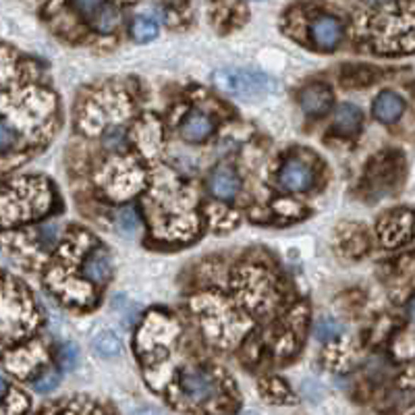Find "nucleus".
<instances>
[{
    "instance_id": "1",
    "label": "nucleus",
    "mask_w": 415,
    "mask_h": 415,
    "mask_svg": "<svg viewBox=\"0 0 415 415\" xmlns=\"http://www.w3.org/2000/svg\"><path fill=\"white\" fill-rule=\"evenodd\" d=\"M54 189L42 177H23L0 185V228L33 223L54 208Z\"/></svg>"
},
{
    "instance_id": "2",
    "label": "nucleus",
    "mask_w": 415,
    "mask_h": 415,
    "mask_svg": "<svg viewBox=\"0 0 415 415\" xmlns=\"http://www.w3.org/2000/svg\"><path fill=\"white\" fill-rule=\"evenodd\" d=\"M214 83L226 96L247 102L266 98L279 88V83L266 73L250 69H218L214 73Z\"/></svg>"
},
{
    "instance_id": "3",
    "label": "nucleus",
    "mask_w": 415,
    "mask_h": 415,
    "mask_svg": "<svg viewBox=\"0 0 415 415\" xmlns=\"http://www.w3.org/2000/svg\"><path fill=\"white\" fill-rule=\"evenodd\" d=\"M179 392L187 401L204 405L221 397V384L204 368H185L179 372Z\"/></svg>"
},
{
    "instance_id": "4",
    "label": "nucleus",
    "mask_w": 415,
    "mask_h": 415,
    "mask_svg": "<svg viewBox=\"0 0 415 415\" xmlns=\"http://www.w3.org/2000/svg\"><path fill=\"white\" fill-rule=\"evenodd\" d=\"M378 235L384 247H397L415 235V212L394 210L386 214L378 224Z\"/></svg>"
},
{
    "instance_id": "5",
    "label": "nucleus",
    "mask_w": 415,
    "mask_h": 415,
    "mask_svg": "<svg viewBox=\"0 0 415 415\" xmlns=\"http://www.w3.org/2000/svg\"><path fill=\"white\" fill-rule=\"evenodd\" d=\"M279 185L288 193H303L314 185V166L303 158H288L279 170Z\"/></svg>"
},
{
    "instance_id": "6",
    "label": "nucleus",
    "mask_w": 415,
    "mask_h": 415,
    "mask_svg": "<svg viewBox=\"0 0 415 415\" xmlns=\"http://www.w3.org/2000/svg\"><path fill=\"white\" fill-rule=\"evenodd\" d=\"M312 46L322 52H332L343 42V23L332 15H320L310 25Z\"/></svg>"
},
{
    "instance_id": "7",
    "label": "nucleus",
    "mask_w": 415,
    "mask_h": 415,
    "mask_svg": "<svg viewBox=\"0 0 415 415\" xmlns=\"http://www.w3.org/2000/svg\"><path fill=\"white\" fill-rule=\"evenodd\" d=\"M208 192L221 201H233L241 192V179L233 166L221 164L208 177Z\"/></svg>"
},
{
    "instance_id": "8",
    "label": "nucleus",
    "mask_w": 415,
    "mask_h": 415,
    "mask_svg": "<svg viewBox=\"0 0 415 415\" xmlns=\"http://www.w3.org/2000/svg\"><path fill=\"white\" fill-rule=\"evenodd\" d=\"M81 276L96 285V287H104L110 276H112V259L108 256V252L104 247H92L88 252V256L81 262Z\"/></svg>"
},
{
    "instance_id": "9",
    "label": "nucleus",
    "mask_w": 415,
    "mask_h": 415,
    "mask_svg": "<svg viewBox=\"0 0 415 415\" xmlns=\"http://www.w3.org/2000/svg\"><path fill=\"white\" fill-rule=\"evenodd\" d=\"M332 90L326 83H310L299 92V104L303 108V112L312 119L324 117L330 108H332Z\"/></svg>"
},
{
    "instance_id": "10",
    "label": "nucleus",
    "mask_w": 415,
    "mask_h": 415,
    "mask_svg": "<svg viewBox=\"0 0 415 415\" xmlns=\"http://www.w3.org/2000/svg\"><path fill=\"white\" fill-rule=\"evenodd\" d=\"M214 129H216L214 119H212L208 112L193 108V110H189V112L183 117L181 125H179V133H181V137H183L185 141H189V144H201V141H206V139L212 137Z\"/></svg>"
},
{
    "instance_id": "11",
    "label": "nucleus",
    "mask_w": 415,
    "mask_h": 415,
    "mask_svg": "<svg viewBox=\"0 0 415 415\" xmlns=\"http://www.w3.org/2000/svg\"><path fill=\"white\" fill-rule=\"evenodd\" d=\"M403 110H405V102L397 96L394 92H382L380 96L374 100V106H372L374 117L380 123H386V125L399 121V117L403 115Z\"/></svg>"
},
{
    "instance_id": "12",
    "label": "nucleus",
    "mask_w": 415,
    "mask_h": 415,
    "mask_svg": "<svg viewBox=\"0 0 415 415\" xmlns=\"http://www.w3.org/2000/svg\"><path fill=\"white\" fill-rule=\"evenodd\" d=\"M363 123V115L355 104H341L334 112L332 129L339 135H355Z\"/></svg>"
},
{
    "instance_id": "13",
    "label": "nucleus",
    "mask_w": 415,
    "mask_h": 415,
    "mask_svg": "<svg viewBox=\"0 0 415 415\" xmlns=\"http://www.w3.org/2000/svg\"><path fill=\"white\" fill-rule=\"evenodd\" d=\"M102 148L110 154H123L129 150L127 129L123 125H110L102 133Z\"/></svg>"
},
{
    "instance_id": "14",
    "label": "nucleus",
    "mask_w": 415,
    "mask_h": 415,
    "mask_svg": "<svg viewBox=\"0 0 415 415\" xmlns=\"http://www.w3.org/2000/svg\"><path fill=\"white\" fill-rule=\"evenodd\" d=\"M92 21V28H94V32L102 33V35H108V33H112L117 28H119V21H121V17H119V11L115 8V6H110V4H104L100 11H98L96 15L90 19Z\"/></svg>"
},
{
    "instance_id": "15",
    "label": "nucleus",
    "mask_w": 415,
    "mask_h": 415,
    "mask_svg": "<svg viewBox=\"0 0 415 415\" xmlns=\"http://www.w3.org/2000/svg\"><path fill=\"white\" fill-rule=\"evenodd\" d=\"M374 71L370 66H347L341 73V79L347 88H359V86H370L374 81Z\"/></svg>"
},
{
    "instance_id": "16",
    "label": "nucleus",
    "mask_w": 415,
    "mask_h": 415,
    "mask_svg": "<svg viewBox=\"0 0 415 415\" xmlns=\"http://www.w3.org/2000/svg\"><path fill=\"white\" fill-rule=\"evenodd\" d=\"M94 349L100 357H119L123 351V345L121 341L112 334V332H100L96 339H94Z\"/></svg>"
},
{
    "instance_id": "17",
    "label": "nucleus",
    "mask_w": 415,
    "mask_h": 415,
    "mask_svg": "<svg viewBox=\"0 0 415 415\" xmlns=\"http://www.w3.org/2000/svg\"><path fill=\"white\" fill-rule=\"evenodd\" d=\"M59 382H61L59 370H54V368H42V370L37 372V376L32 380V386L35 392L48 394V392H52V390L59 386Z\"/></svg>"
},
{
    "instance_id": "18",
    "label": "nucleus",
    "mask_w": 415,
    "mask_h": 415,
    "mask_svg": "<svg viewBox=\"0 0 415 415\" xmlns=\"http://www.w3.org/2000/svg\"><path fill=\"white\" fill-rule=\"evenodd\" d=\"M156 33H158V25H156V21H152V19H148V17H137V19H133V23H131V37L135 40V42H150V40H154L156 37Z\"/></svg>"
},
{
    "instance_id": "19",
    "label": "nucleus",
    "mask_w": 415,
    "mask_h": 415,
    "mask_svg": "<svg viewBox=\"0 0 415 415\" xmlns=\"http://www.w3.org/2000/svg\"><path fill=\"white\" fill-rule=\"evenodd\" d=\"M141 223V218H139V212L135 210V206H123L119 212H117V226L123 230V233H133V230H137V226Z\"/></svg>"
},
{
    "instance_id": "20",
    "label": "nucleus",
    "mask_w": 415,
    "mask_h": 415,
    "mask_svg": "<svg viewBox=\"0 0 415 415\" xmlns=\"http://www.w3.org/2000/svg\"><path fill=\"white\" fill-rule=\"evenodd\" d=\"M343 332V324L337 322L334 318H322L314 326V337L318 341H332L334 337H339Z\"/></svg>"
},
{
    "instance_id": "21",
    "label": "nucleus",
    "mask_w": 415,
    "mask_h": 415,
    "mask_svg": "<svg viewBox=\"0 0 415 415\" xmlns=\"http://www.w3.org/2000/svg\"><path fill=\"white\" fill-rule=\"evenodd\" d=\"M262 392L266 394V399L268 401H276V403H281V401H288L291 399V392H288V388L285 386V382H281V380H266V382L262 384Z\"/></svg>"
},
{
    "instance_id": "22",
    "label": "nucleus",
    "mask_w": 415,
    "mask_h": 415,
    "mask_svg": "<svg viewBox=\"0 0 415 415\" xmlns=\"http://www.w3.org/2000/svg\"><path fill=\"white\" fill-rule=\"evenodd\" d=\"M69 4L83 19H92L98 11L104 6V0H69Z\"/></svg>"
},
{
    "instance_id": "23",
    "label": "nucleus",
    "mask_w": 415,
    "mask_h": 415,
    "mask_svg": "<svg viewBox=\"0 0 415 415\" xmlns=\"http://www.w3.org/2000/svg\"><path fill=\"white\" fill-rule=\"evenodd\" d=\"M274 210H276L279 216H285V218H299L305 212V208L299 201H293V199H287V197L274 201Z\"/></svg>"
},
{
    "instance_id": "24",
    "label": "nucleus",
    "mask_w": 415,
    "mask_h": 415,
    "mask_svg": "<svg viewBox=\"0 0 415 415\" xmlns=\"http://www.w3.org/2000/svg\"><path fill=\"white\" fill-rule=\"evenodd\" d=\"M57 239H59V226L54 223L44 224L42 228H37V243H40V247L48 250V247H52L57 243Z\"/></svg>"
},
{
    "instance_id": "25",
    "label": "nucleus",
    "mask_w": 415,
    "mask_h": 415,
    "mask_svg": "<svg viewBox=\"0 0 415 415\" xmlns=\"http://www.w3.org/2000/svg\"><path fill=\"white\" fill-rule=\"evenodd\" d=\"M77 357H79V353H77V349L73 345L59 347V363H61V368H64V370L73 368L77 363Z\"/></svg>"
},
{
    "instance_id": "26",
    "label": "nucleus",
    "mask_w": 415,
    "mask_h": 415,
    "mask_svg": "<svg viewBox=\"0 0 415 415\" xmlns=\"http://www.w3.org/2000/svg\"><path fill=\"white\" fill-rule=\"evenodd\" d=\"M8 394H11V384H8L6 378L0 376V403H4V399H6Z\"/></svg>"
},
{
    "instance_id": "27",
    "label": "nucleus",
    "mask_w": 415,
    "mask_h": 415,
    "mask_svg": "<svg viewBox=\"0 0 415 415\" xmlns=\"http://www.w3.org/2000/svg\"><path fill=\"white\" fill-rule=\"evenodd\" d=\"M407 316L411 318V322L415 324V297L409 299V303H407Z\"/></svg>"
},
{
    "instance_id": "28",
    "label": "nucleus",
    "mask_w": 415,
    "mask_h": 415,
    "mask_svg": "<svg viewBox=\"0 0 415 415\" xmlns=\"http://www.w3.org/2000/svg\"><path fill=\"white\" fill-rule=\"evenodd\" d=\"M386 2H390V0H368V4H372V6H382Z\"/></svg>"
}]
</instances>
